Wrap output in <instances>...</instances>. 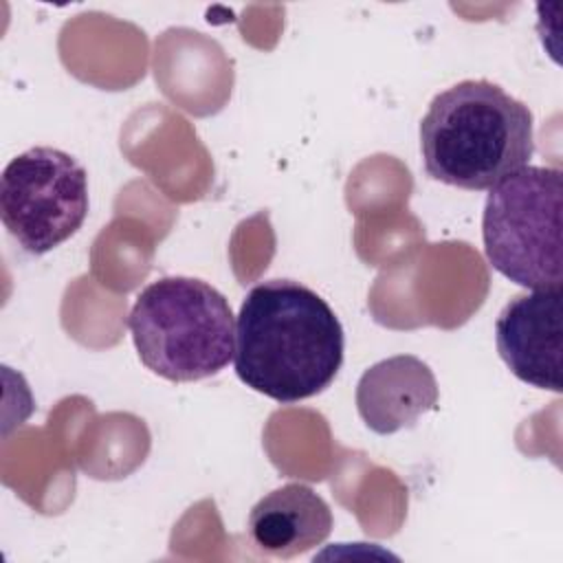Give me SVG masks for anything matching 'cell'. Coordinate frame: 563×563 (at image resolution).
I'll use <instances>...</instances> for the list:
<instances>
[{"instance_id": "obj_1", "label": "cell", "mask_w": 563, "mask_h": 563, "mask_svg": "<svg viewBox=\"0 0 563 563\" xmlns=\"http://www.w3.org/2000/svg\"><path fill=\"white\" fill-rule=\"evenodd\" d=\"M343 325L328 301L295 279L253 286L238 312L233 367L257 394L292 405L321 394L343 365Z\"/></svg>"}, {"instance_id": "obj_2", "label": "cell", "mask_w": 563, "mask_h": 563, "mask_svg": "<svg viewBox=\"0 0 563 563\" xmlns=\"http://www.w3.org/2000/svg\"><path fill=\"white\" fill-rule=\"evenodd\" d=\"M420 152L433 180L486 191L530 163L534 119L501 86L464 79L431 99L420 121Z\"/></svg>"}, {"instance_id": "obj_3", "label": "cell", "mask_w": 563, "mask_h": 563, "mask_svg": "<svg viewBox=\"0 0 563 563\" xmlns=\"http://www.w3.org/2000/svg\"><path fill=\"white\" fill-rule=\"evenodd\" d=\"M141 363L172 383L216 376L233 358L235 321L227 297L196 277L147 284L128 317Z\"/></svg>"}, {"instance_id": "obj_4", "label": "cell", "mask_w": 563, "mask_h": 563, "mask_svg": "<svg viewBox=\"0 0 563 563\" xmlns=\"http://www.w3.org/2000/svg\"><path fill=\"white\" fill-rule=\"evenodd\" d=\"M488 191L482 238L490 266L530 290L561 288V169L526 165Z\"/></svg>"}, {"instance_id": "obj_5", "label": "cell", "mask_w": 563, "mask_h": 563, "mask_svg": "<svg viewBox=\"0 0 563 563\" xmlns=\"http://www.w3.org/2000/svg\"><path fill=\"white\" fill-rule=\"evenodd\" d=\"M88 205V174L64 150L31 147L2 172V224L31 255H44L75 235Z\"/></svg>"}, {"instance_id": "obj_6", "label": "cell", "mask_w": 563, "mask_h": 563, "mask_svg": "<svg viewBox=\"0 0 563 563\" xmlns=\"http://www.w3.org/2000/svg\"><path fill=\"white\" fill-rule=\"evenodd\" d=\"M561 288L532 290L512 297L495 321V343L501 361L523 383L561 391L563 308Z\"/></svg>"}, {"instance_id": "obj_7", "label": "cell", "mask_w": 563, "mask_h": 563, "mask_svg": "<svg viewBox=\"0 0 563 563\" xmlns=\"http://www.w3.org/2000/svg\"><path fill=\"white\" fill-rule=\"evenodd\" d=\"M435 407V376L413 354L378 361L363 372L356 385V409L363 422L380 435L413 427L422 413Z\"/></svg>"}, {"instance_id": "obj_8", "label": "cell", "mask_w": 563, "mask_h": 563, "mask_svg": "<svg viewBox=\"0 0 563 563\" xmlns=\"http://www.w3.org/2000/svg\"><path fill=\"white\" fill-rule=\"evenodd\" d=\"M332 523V510L317 490L301 482H288L251 508L246 532L260 552L292 559L321 545L330 537Z\"/></svg>"}]
</instances>
